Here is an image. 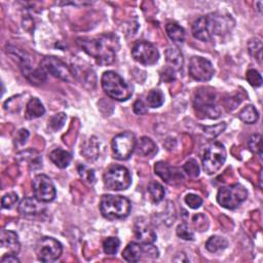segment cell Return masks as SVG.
<instances>
[{"mask_svg":"<svg viewBox=\"0 0 263 263\" xmlns=\"http://www.w3.org/2000/svg\"><path fill=\"white\" fill-rule=\"evenodd\" d=\"M234 27V20L229 16L210 14L199 18L192 25V35L202 41H210L214 36L228 33Z\"/></svg>","mask_w":263,"mask_h":263,"instance_id":"1","label":"cell"},{"mask_svg":"<svg viewBox=\"0 0 263 263\" xmlns=\"http://www.w3.org/2000/svg\"><path fill=\"white\" fill-rule=\"evenodd\" d=\"M77 43L87 55L101 65H109L115 59L117 42L111 36L78 38Z\"/></svg>","mask_w":263,"mask_h":263,"instance_id":"2","label":"cell"},{"mask_svg":"<svg viewBox=\"0 0 263 263\" xmlns=\"http://www.w3.org/2000/svg\"><path fill=\"white\" fill-rule=\"evenodd\" d=\"M104 92L110 98L123 102L130 98L133 91L132 87L123 80V78L114 71H106L101 79Z\"/></svg>","mask_w":263,"mask_h":263,"instance_id":"3","label":"cell"},{"mask_svg":"<svg viewBox=\"0 0 263 263\" xmlns=\"http://www.w3.org/2000/svg\"><path fill=\"white\" fill-rule=\"evenodd\" d=\"M100 211L109 220L123 219L130 212V203L126 198L120 195H103L100 203Z\"/></svg>","mask_w":263,"mask_h":263,"instance_id":"4","label":"cell"},{"mask_svg":"<svg viewBox=\"0 0 263 263\" xmlns=\"http://www.w3.org/2000/svg\"><path fill=\"white\" fill-rule=\"evenodd\" d=\"M248 198L247 189L241 184H234L221 187L217 193L219 205L228 210L239 208Z\"/></svg>","mask_w":263,"mask_h":263,"instance_id":"5","label":"cell"},{"mask_svg":"<svg viewBox=\"0 0 263 263\" xmlns=\"http://www.w3.org/2000/svg\"><path fill=\"white\" fill-rule=\"evenodd\" d=\"M226 160V150L224 146L215 142L209 145L203 155V168L208 175H213L222 168Z\"/></svg>","mask_w":263,"mask_h":263,"instance_id":"6","label":"cell"},{"mask_svg":"<svg viewBox=\"0 0 263 263\" xmlns=\"http://www.w3.org/2000/svg\"><path fill=\"white\" fill-rule=\"evenodd\" d=\"M105 186L114 191L125 190L132 183V177L128 170L121 166H112L104 174Z\"/></svg>","mask_w":263,"mask_h":263,"instance_id":"7","label":"cell"},{"mask_svg":"<svg viewBox=\"0 0 263 263\" xmlns=\"http://www.w3.org/2000/svg\"><path fill=\"white\" fill-rule=\"evenodd\" d=\"M193 105L200 113L205 115V117L215 119L220 116L221 112L216 104L215 94L212 90L201 89L196 93Z\"/></svg>","mask_w":263,"mask_h":263,"instance_id":"8","label":"cell"},{"mask_svg":"<svg viewBox=\"0 0 263 263\" xmlns=\"http://www.w3.org/2000/svg\"><path fill=\"white\" fill-rule=\"evenodd\" d=\"M136 147V138L132 132H123L116 135L112 140V150L114 156L119 160L127 159Z\"/></svg>","mask_w":263,"mask_h":263,"instance_id":"9","label":"cell"},{"mask_svg":"<svg viewBox=\"0 0 263 263\" xmlns=\"http://www.w3.org/2000/svg\"><path fill=\"white\" fill-rule=\"evenodd\" d=\"M63 248L59 241L54 238H41L36 245L37 258L42 262H53L62 254Z\"/></svg>","mask_w":263,"mask_h":263,"instance_id":"10","label":"cell"},{"mask_svg":"<svg viewBox=\"0 0 263 263\" xmlns=\"http://www.w3.org/2000/svg\"><path fill=\"white\" fill-rule=\"evenodd\" d=\"M34 198L41 203L53 202L56 198V187L47 175H37L32 182Z\"/></svg>","mask_w":263,"mask_h":263,"instance_id":"11","label":"cell"},{"mask_svg":"<svg viewBox=\"0 0 263 263\" xmlns=\"http://www.w3.org/2000/svg\"><path fill=\"white\" fill-rule=\"evenodd\" d=\"M132 56L135 61L145 66L154 65L159 58L157 49L148 41H139L135 43V46L132 49Z\"/></svg>","mask_w":263,"mask_h":263,"instance_id":"12","label":"cell"},{"mask_svg":"<svg viewBox=\"0 0 263 263\" xmlns=\"http://www.w3.org/2000/svg\"><path fill=\"white\" fill-rule=\"evenodd\" d=\"M40 68L46 73H50L56 78L64 81H72L73 72L60 59L56 57H46L40 62Z\"/></svg>","mask_w":263,"mask_h":263,"instance_id":"13","label":"cell"},{"mask_svg":"<svg viewBox=\"0 0 263 263\" xmlns=\"http://www.w3.org/2000/svg\"><path fill=\"white\" fill-rule=\"evenodd\" d=\"M215 73L212 63L203 57H192L189 63V74L198 81H209Z\"/></svg>","mask_w":263,"mask_h":263,"instance_id":"14","label":"cell"},{"mask_svg":"<svg viewBox=\"0 0 263 263\" xmlns=\"http://www.w3.org/2000/svg\"><path fill=\"white\" fill-rule=\"evenodd\" d=\"M154 172L165 182L173 184L175 182H180L183 179L182 174L177 170L172 168L165 161H158L154 166Z\"/></svg>","mask_w":263,"mask_h":263,"instance_id":"15","label":"cell"},{"mask_svg":"<svg viewBox=\"0 0 263 263\" xmlns=\"http://www.w3.org/2000/svg\"><path fill=\"white\" fill-rule=\"evenodd\" d=\"M135 235L141 244H153L156 240V235L151 226L143 218L139 219L135 225Z\"/></svg>","mask_w":263,"mask_h":263,"instance_id":"16","label":"cell"},{"mask_svg":"<svg viewBox=\"0 0 263 263\" xmlns=\"http://www.w3.org/2000/svg\"><path fill=\"white\" fill-rule=\"evenodd\" d=\"M0 246L4 250H8L9 254L17 255L21 250L18 235L12 231L4 229L0 235Z\"/></svg>","mask_w":263,"mask_h":263,"instance_id":"17","label":"cell"},{"mask_svg":"<svg viewBox=\"0 0 263 263\" xmlns=\"http://www.w3.org/2000/svg\"><path fill=\"white\" fill-rule=\"evenodd\" d=\"M41 202H39L37 199L33 198H25L21 201L19 205V212L24 216H33L40 214L43 211L42 206L40 205Z\"/></svg>","mask_w":263,"mask_h":263,"instance_id":"18","label":"cell"},{"mask_svg":"<svg viewBox=\"0 0 263 263\" xmlns=\"http://www.w3.org/2000/svg\"><path fill=\"white\" fill-rule=\"evenodd\" d=\"M21 69L24 76L32 83V84H41L46 81V72L42 69H33L28 62L21 64Z\"/></svg>","mask_w":263,"mask_h":263,"instance_id":"19","label":"cell"},{"mask_svg":"<svg viewBox=\"0 0 263 263\" xmlns=\"http://www.w3.org/2000/svg\"><path fill=\"white\" fill-rule=\"evenodd\" d=\"M144 255L143 244L130 243L122 252V258L127 262H139Z\"/></svg>","mask_w":263,"mask_h":263,"instance_id":"20","label":"cell"},{"mask_svg":"<svg viewBox=\"0 0 263 263\" xmlns=\"http://www.w3.org/2000/svg\"><path fill=\"white\" fill-rule=\"evenodd\" d=\"M135 149L138 154L143 156H152L157 152L156 144L148 137H142L136 142Z\"/></svg>","mask_w":263,"mask_h":263,"instance_id":"21","label":"cell"},{"mask_svg":"<svg viewBox=\"0 0 263 263\" xmlns=\"http://www.w3.org/2000/svg\"><path fill=\"white\" fill-rule=\"evenodd\" d=\"M46 109L43 107L42 103L37 98H32L27 104L25 117L27 119H35L45 114Z\"/></svg>","mask_w":263,"mask_h":263,"instance_id":"22","label":"cell"},{"mask_svg":"<svg viewBox=\"0 0 263 263\" xmlns=\"http://www.w3.org/2000/svg\"><path fill=\"white\" fill-rule=\"evenodd\" d=\"M50 158L58 168L65 169L69 166L72 156L68 151L63 150L61 148H58V149H55L51 152Z\"/></svg>","mask_w":263,"mask_h":263,"instance_id":"23","label":"cell"},{"mask_svg":"<svg viewBox=\"0 0 263 263\" xmlns=\"http://www.w3.org/2000/svg\"><path fill=\"white\" fill-rule=\"evenodd\" d=\"M167 62L172 66L173 70H178L182 67L183 57L181 52L177 48H170L166 51Z\"/></svg>","mask_w":263,"mask_h":263,"instance_id":"24","label":"cell"},{"mask_svg":"<svg viewBox=\"0 0 263 263\" xmlns=\"http://www.w3.org/2000/svg\"><path fill=\"white\" fill-rule=\"evenodd\" d=\"M168 36L175 42H183L185 39V31L177 23H168L166 26Z\"/></svg>","mask_w":263,"mask_h":263,"instance_id":"25","label":"cell"},{"mask_svg":"<svg viewBox=\"0 0 263 263\" xmlns=\"http://www.w3.org/2000/svg\"><path fill=\"white\" fill-rule=\"evenodd\" d=\"M82 154L87 160H95L99 155V143L95 137H92L82 147Z\"/></svg>","mask_w":263,"mask_h":263,"instance_id":"26","label":"cell"},{"mask_svg":"<svg viewBox=\"0 0 263 263\" xmlns=\"http://www.w3.org/2000/svg\"><path fill=\"white\" fill-rule=\"evenodd\" d=\"M227 246L228 242L226 241V239L218 236L211 237L206 243V249L211 253H218L220 251H223L227 248Z\"/></svg>","mask_w":263,"mask_h":263,"instance_id":"27","label":"cell"},{"mask_svg":"<svg viewBox=\"0 0 263 263\" xmlns=\"http://www.w3.org/2000/svg\"><path fill=\"white\" fill-rule=\"evenodd\" d=\"M239 117L245 123L252 124L258 120L259 114L253 105H247L239 112Z\"/></svg>","mask_w":263,"mask_h":263,"instance_id":"28","label":"cell"},{"mask_svg":"<svg viewBox=\"0 0 263 263\" xmlns=\"http://www.w3.org/2000/svg\"><path fill=\"white\" fill-rule=\"evenodd\" d=\"M148 192L150 194L152 202L155 204L160 203L163 200L165 194H166V191H165L162 185L159 184L158 182H151L148 185Z\"/></svg>","mask_w":263,"mask_h":263,"instance_id":"29","label":"cell"},{"mask_svg":"<svg viewBox=\"0 0 263 263\" xmlns=\"http://www.w3.org/2000/svg\"><path fill=\"white\" fill-rule=\"evenodd\" d=\"M146 102H147V105L151 108L160 107L165 102V97L162 92L159 90L150 91L146 97Z\"/></svg>","mask_w":263,"mask_h":263,"instance_id":"30","label":"cell"},{"mask_svg":"<svg viewBox=\"0 0 263 263\" xmlns=\"http://www.w3.org/2000/svg\"><path fill=\"white\" fill-rule=\"evenodd\" d=\"M249 53L250 55L256 59L259 63H261V58H262V42L260 38H253L250 40L248 45Z\"/></svg>","mask_w":263,"mask_h":263,"instance_id":"31","label":"cell"},{"mask_svg":"<svg viewBox=\"0 0 263 263\" xmlns=\"http://www.w3.org/2000/svg\"><path fill=\"white\" fill-rule=\"evenodd\" d=\"M120 246V242L117 238H108L103 243L104 252L108 255H114L117 253Z\"/></svg>","mask_w":263,"mask_h":263,"instance_id":"32","label":"cell"},{"mask_svg":"<svg viewBox=\"0 0 263 263\" xmlns=\"http://www.w3.org/2000/svg\"><path fill=\"white\" fill-rule=\"evenodd\" d=\"M66 119H67V117H66L65 113H58V114L54 115L53 117H51V119L49 120V126L53 130H59L64 126Z\"/></svg>","mask_w":263,"mask_h":263,"instance_id":"33","label":"cell"},{"mask_svg":"<svg viewBox=\"0 0 263 263\" xmlns=\"http://www.w3.org/2000/svg\"><path fill=\"white\" fill-rule=\"evenodd\" d=\"M184 172L191 178H196L200 175V167L194 159H189L183 167Z\"/></svg>","mask_w":263,"mask_h":263,"instance_id":"34","label":"cell"},{"mask_svg":"<svg viewBox=\"0 0 263 263\" xmlns=\"http://www.w3.org/2000/svg\"><path fill=\"white\" fill-rule=\"evenodd\" d=\"M261 135L259 134H255V135H252L249 142H248V145H249V148L252 152L254 153H257L260 157L262 155V149H261Z\"/></svg>","mask_w":263,"mask_h":263,"instance_id":"35","label":"cell"},{"mask_svg":"<svg viewBox=\"0 0 263 263\" xmlns=\"http://www.w3.org/2000/svg\"><path fill=\"white\" fill-rule=\"evenodd\" d=\"M176 233H177V236L182 240L192 241L194 239L193 232L190 229V227L186 223H182V224L178 225Z\"/></svg>","mask_w":263,"mask_h":263,"instance_id":"36","label":"cell"},{"mask_svg":"<svg viewBox=\"0 0 263 263\" xmlns=\"http://www.w3.org/2000/svg\"><path fill=\"white\" fill-rule=\"evenodd\" d=\"M246 78L248 82L254 87H259L262 84V77L260 73L255 69H250L246 74Z\"/></svg>","mask_w":263,"mask_h":263,"instance_id":"37","label":"cell"},{"mask_svg":"<svg viewBox=\"0 0 263 263\" xmlns=\"http://www.w3.org/2000/svg\"><path fill=\"white\" fill-rule=\"evenodd\" d=\"M225 127H226V124L222 122L220 124H216L214 126H206L204 127V132L206 133V135H209L211 138H215L218 135H220L225 129Z\"/></svg>","mask_w":263,"mask_h":263,"instance_id":"38","label":"cell"},{"mask_svg":"<svg viewBox=\"0 0 263 263\" xmlns=\"http://www.w3.org/2000/svg\"><path fill=\"white\" fill-rule=\"evenodd\" d=\"M193 224L194 227L200 231V232H205L208 226H209V222H208V219L206 216H204L203 214H196L193 216Z\"/></svg>","mask_w":263,"mask_h":263,"instance_id":"39","label":"cell"},{"mask_svg":"<svg viewBox=\"0 0 263 263\" xmlns=\"http://www.w3.org/2000/svg\"><path fill=\"white\" fill-rule=\"evenodd\" d=\"M78 173L80 175V177L89 183H94L95 182V173L93 170L87 169L84 166H79L78 167Z\"/></svg>","mask_w":263,"mask_h":263,"instance_id":"40","label":"cell"},{"mask_svg":"<svg viewBox=\"0 0 263 263\" xmlns=\"http://www.w3.org/2000/svg\"><path fill=\"white\" fill-rule=\"evenodd\" d=\"M185 203H186V205H187L189 208L195 210V209H199V208L202 206L203 200H202V198H201L200 195H198V194L189 193V194H187V195L185 196Z\"/></svg>","mask_w":263,"mask_h":263,"instance_id":"41","label":"cell"},{"mask_svg":"<svg viewBox=\"0 0 263 263\" xmlns=\"http://www.w3.org/2000/svg\"><path fill=\"white\" fill-rule=\"evenodd\" d=\"M18 200H19L18 194L15 193V192H10V193L6 194L3 198V201H2L3 208L4 209H12L17 204Z\"/></svg>","mask_w":263,"mask_h":263,"instance_id":"42","label":"cell"},{"mask_svg":"<svg viewBox=\"0 0 263 263\" xmlns=\"http://www.w3.org/2000/svg\"><path fill=\"white\" fill-rule=\"evenodd\" d=\"M28 137H29V132L27 129H25V128L20 129L18 132L16 139H15V144L17 146H23L27 142Z\"/></svg>","mask_w":263,"mask_h":263,"instance_id":"43","label":"cell"},{"mask_svg":"<svg viewBox=\"0 0 263 263\" xmlns=\"http://www.w3.org/2000/svg\"><path fill=\"white\" fill-rule=\"evenodd\" d=\"M148 111V108L147 106L144 104L143 101L141 100H137L135 103H134V112L138 115H142V114H145L147 113Z\"/></svg>","mask_w":263,"mask_h":263,"instance_id":"44","label":"cell"},{"mask_svg":"<svg viewBox=\"0 0 263 263\" xmlns=\"http://www.w3.org/2000/svg\"><path fill=\"white\" fill-rule=\"evenodd\" d=\"M20 260L15 254H6L2 258V263H19Z\"/></svg>","mask_w":263,"mask_h":263,"instance_id":"45","label":"cell"}]
</instances>
